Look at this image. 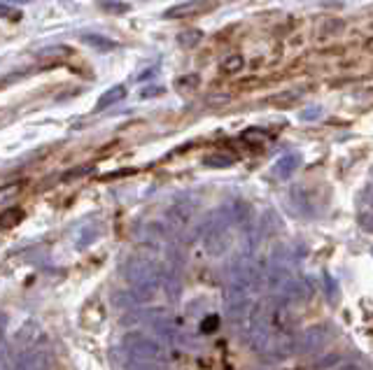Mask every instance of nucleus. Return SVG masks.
<instances>
[{"label": "nucleus", "mask_w": 373, "mask_h": 370, "mask_svg": "<svg viewBox=\"0 0 373 370\" xmlns=\"http://www.w3.org/2000/svg\"><path fill=\"white\" fill-rule=\"evenodd\" d=\"M133 370H157V368H152V366H138V368H133Z\"/></svg>", "instance_id": "6ab92c4d"}, {"label": "nucleus", "mask_w": 373, "mask_h": 370, "mask_svg": "<svg viewBox=\"0 0 373 370\" xmlns=\"http://www.w3.org/2000/svg\"><path fill=\"white\" fill-rule=\"evenodd\" d=\"M247 343L257 354H264L270 359H284L292 352H296V336L294 322L280 296L259 301L252 306L250 317L245 324Z\"/></svg>", "instance_id": "f257e3e1"}, {"label": "nucleus", "mask_w": 373, "mask_h": 370, "mask_svg": "<svg viewBox=\"0 0 373 370\" xmlns=\"http://www.w3.org/2000/svg\"><path fill=\"white\" fill-rule=\"evenodd\" d=\"M329 338H332L329 326H310V329H306L301 336L296 338V352H303V354L315 352L322 345L329 343Z\"/></svg>", "instance_id": "423d86ee"}, {"label": "nucleus", "mask_w": 373, "mask_h": 370, "mask_svg": "<svg viewBox=\"0 0 373 370\" xmlns=\"http://www.w3.org/2000/svg\"><path fill=\"white\" fill-rule=\"evenodd\" d=\"M98 238V231L93 228V226H89V228H84L82 233L77 235V240H75V245H77V249H86L93 240Z\"/></svg>", "instance_id": "f8f14e48"}, {"label": "nucleus", "mask_w": 373, "mask_h": 370, "mask_svg": "<svg viewBox=\"0 0 373 370\" xmlns=\"http://www.w3.org/2000/svg\"><path fill=\"white\" fill-rule=\"evenodd\" d=\"M21 189H24V182H12V184L0 186V205H5V203H10V200L17 198Z\"/></svg>", "instance_id": "9b49d317"}, {"label": "nucleus", "mask_w": 373, "mask_h": 370, "mask_svg": "<svg viewBox=\"0 0 373 370\" xmlns=\"http://www.w3.org/2000/svg\"><path fill=\"white\" fill-rule=\"evenodd\" d=\"M224 72H238L240 68H243V59H240V56H231L229 61H224Z\"/></svg>", "instance_id": "f3484780"}, {"label": "nucleus", "mask_w": 373, "mask_h": 370, "mask_svg": "<svg viewBox=\"0 0 373 370\" xmlns=\"http://www.w3.org/2000/svg\"><path fill=\"white\" fill-rule=\"evenodd\" d=\"M10 370H52V354L47 347H40L38 343L24 345L21 354L12 361Z\"/></svg>", "instance_id": "39448f33"}, {"label": "nucleus", "mask_w": 373, "mask_h": 370, "mask_svg": "<svg viewBox=\"0 0 373 370\" xmlns=\"http://www.w3.org/2000/svg\"><path fill=\"white\" fill-rule=\"evenodd\" d=\"M231 245V235H229V221L224 217H213L210 224H206V231H203V247L210 256H222L226 254Z\"/></svg>", "instance_id": "20e7f679"}, {"label": "nucleus", "mask_w": 373, "mask_h": 370, "mask_svg": "<svg viewBox=\"0 0 373 370\" xmlns=\"http://www.w3.org/2000/svg\"><path fill=\"white\" fill-rule=\"evenodd\" d=\"M231 163H233V158L226 154H213L206 158V165H210V168H229Z\"/></svg>", "instance_id": "4468645a"}, {"label": "nucleus", "mask_w": 373, "mask_h": 370, "mask_svg": "<svg viewBox=\"0 0 373 370\" xmlns=\"http://www.w3.org/2000/svg\"><path fill=\"white\" fill-rule=\"evenodd\" d=\"M0 17H12V12L7 7H0Z\"/></svg>", "instance_id": "a211bd4d"}, {"label": "nucleus", "mask_w": 373, "mask_h": 370, "mask_svg": "<svg viewBox=\"0 0 373 370\" xmlns=\"http://www.w3.org/2000/svg\"><path fill=\"white\" fill-rule=\"evenodd\" d=\"M24 219V210L21 207H10V210H3V214H0V231H7V228H14L17 224Z\"/></svg>", "instance_id": "1a4fd4ad"}, {"label": "nucleus", "mask_w": 373, "mask_h": 370, "mask_svg": "<svg viewBox=\"0 0 373 370\" xmlns=\"http://www.w3.org/2000/svg\"><path fill=\"white\" fill-rule=\"evenodd\" d=\"M226 301V319L231 326H245L247 317H250L252 303L247 296H224Z\"/></svg>", "instance_id": "0eeeda50"}, {"label": "nucleus", "mask_w": 373, "mask_h": 370, "mask_svg": "<svg viewBox=\"0 0 373 370\" xmlns=\"http://www.w3.org/2000/svg\"><path fill=\"white\" fill-rule=\"evenodd\" d=\"M264 285V273L254 261L240 256L229 268V287H226V296H247L254 289Z\"/></svg>", "instance_id": "7ed1b4c3"}, {"label": "nucleus", "mask_w": 373, "mask_h": 370, "mask_svg": "<svg viewBox=\"0 0 373 370\" xmlns=\"http://www.w3.org/2000/svg\"><path fill=\"white\" fill-rule=\"evenodd\" d=\"M219 324H222V319L217 315H210L201 322V333H215L219 329Z\"/></svg>", "instance_id": "2eb2a0df"}, {"label": "nucleus", "mask_w": 373, "mask_h": 370, "mask_svg": "<svg viewBox=\"0 0 373 370\" xmlns=\"http://www.w3.org/2000/svg\"><path fill=\"white\" fill-rule=\"evenodd\" d=\"M296 168H299V156L296 154L282 156L280 161H277V165H275V170H277V175H280V177H289Z\"/></svg>", "instance_id": "9d476101"}, {"label": "nucleus", "mask_w": 373, "mask_h": 370, "mask_svg": "<svg viewBox=\"0 0 373 370\" xmlns=\"http://www.w3.org/2000/svg\"><path fill=\"white\" fill-rule=\"evenodd\" d=\"M213 0H199V3H187V5H180L175 7V10H168L166 17H173V19H182V17H199L206 10H213Z\"/></svg>", "instance_id": "6e6552de"}, {"label": "nucleus", "mask_w": 373, "mask_h": 370, "mask_svg": "<svg viewBox=\"0 0 373 370\" xmlns=\"http://www.w3.org/2000/svg\"><path fill=\"white\" fill-rule=\"evenodd\" d=\"M357 224L367 231V233H371V228H373V224H371V210H362V212H357Z\"/></svg>", "instance_id": "dca6fc26"}, {"label": "nucleus", "mask_w": 373, "mask_h": 370, "mask_svg": "<svg viewBox=\"0 0 373 370\" xmlns=\"http://www.w3.org/2000/svg\"><path fill=\"white\" fill-rule=\"evenodd\" d=\"M124 93H126V91H124L122 86H117V89L107 91L105 96H103V100H100V103L96 105V110L100 112V110H105L107 105H112V103H117V100H122V98H124Z\"/></svg>", "instance_id": "ddd939ff"}, {"label": "nucleus", "mask_w": 373, "mask_h": 370, "mask_svg": "<svg viewBox=\"0 0 373 370\" xmlns=\"http://www.w3.org/2000/svg\"><path fill=\"white\" fill-rule=\"evenodd\" d=\"M122 352L126 354V361L133 366H159L168 361L166 347L152 336H145L140 331L126 333L122 338Z\"/></svg>", "instance_id": "f03ea898"}]
</instances>
